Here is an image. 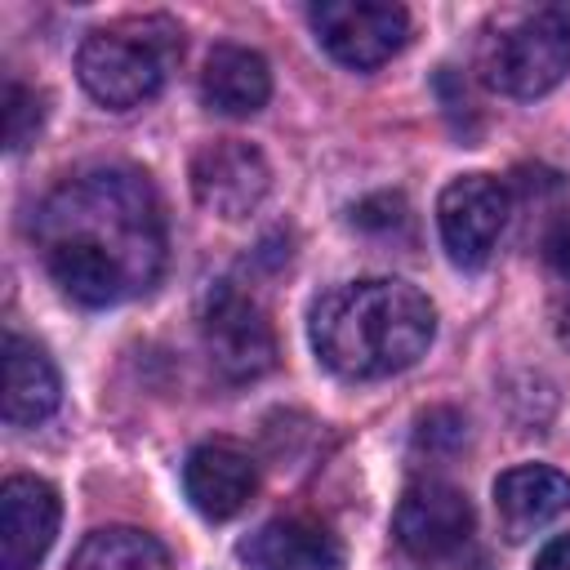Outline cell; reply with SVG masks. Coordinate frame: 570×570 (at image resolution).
<instances>
[{
    "mask_svg": "<svg viewBox=\"0 0 570 570\" xmlns=\"http://www.w3.org/2000/svg\"><path fill=\"white\" fill-rule=\"evenodd\" d=\"M183 58V27L169 13H129L94 27L76 49V76L107 111L142 107L160 94L174 62Z\"/></svg>",
    "mask_w": 570,
    "mask_h": 570,
    "instance_id": "3",
    "label": "cell"
},
{
    "mask_svg": "<svg viewBox=\"0 0 570 570\" xmlns=\"http://www.w3.org/2000/svg\"><path fill=\"white\" fill-rule=\"evenodd\" d=\"M570 71V18L557 9L521 13L481 40V80L508 98H539Z\"/></svg>",
    "mask_w": 570,
    "mask_h": 570,
    "instance_id": "4",
    "label": "cell"
},
{
    "mask_svg": "<svg viewBox=\"0 0 570 570\" xmlns=\"http://www.w3.org/2000/svg\"><path fill=\"white\" fill-rule=\"evenodd\" d=\"M534 570H570V534H557L552 543L539 548Z\"/></svg>",
    "mask_w": 570,
    "mask_h": 570,
    "instance_id": "21",
    "label": "cell"
},
{
    "mask_svg": "<svg viewBox=\"0 0 570 570\" xmlns=\"http://www.w3.org/2000/svg\"><path fill=\"white\" fill-rule=\"evenodd\" d=\"M272 187L267 156L240 138H214L191 156V196L214 218H249Z\"/></svg>",
    "mask_w": 570,
    "mask_h": 570,
    "instance_id": "8",
    "label": "cell"
},
{
    "mask_svg": "<svg viewBox=\"0 0 570 570\" xmlns=\"http://www.w3.org/2000/svg\"><path fill=\"white\" fill-rule=\"evenodd\" d=\"M463 432L468 423L454 414V410H432L419 419V432H414V445L428 450V454H454L463 445Z\"/></svg>",
    "mask_w": 570,
    "mask_h": 570,
    "instance_id": "19",
    "label": "cell"
},
{
    "mask_svg": "<svg viewBox=\"0 0 570 570\" xmlns=\"http://www.w3.org/2000/svg\"><path fill=\"white\" fill-rule=\"evenodd\" d=\"M67 570H169V552L160 539L134 525H107L85 534Z\"/></svg>",
    "mask_w": 570,
    "mask_h": 570,
    "instance_id": "16",
    "label": "cell"
},
{
    "mask_svg": "<svg viewBox=\"0 0 570 570\" xmlns=\"http://www.w3.org/2000/svg\"><path fill=\"white\" fill-rule=\"evenodd\" d=\"M200 98L218 116H254L272 98L267 58L245 45H214L200 71Z\"/></svg>",
    "mask_w": 570,
    "mask_h": 570,
    "instance_id": "15",
    "label": "cell"
},
{
    "mask_svg": "<svg viewBox=\"0 0 570 570\" xmlns=\"http://www.w3.org/2000/svg\"><path fill=\"white\" fill-rule=\"evenodd\" d=\"M200 343L227 383H254L276 365V334L254 294L218 281L200 298Z\"/></svg>",
    "mask_w": 570,
    "mask_h": 570,
    "instance_id": "5",
    "label": "cell"
},
{
    "mask_svg": "<svg viewBox=\"0 0 570 570\" xmlns=\"http://www.w3.org/2000/svg\"><path fill=\"white\" fill-rule=\"evenodd\" d=\"M245 570H343V539L312 517H276L258 525L240 548Z\"/></svg>",
    "mask_w": 570,
    "mask_h": 570,
    "instance_id": "12",
    "label": "cell"
},
{
    "mask_svg": "<svg viewBox=\"0 0 570 570\" xmlns=\"http://www.w3.org/2000/svg\"><path fill=\"white\" fill-rule=\"evenodd\" d=\"M352 227H361L379 240H387V236L396 240L401 232H410V205H405L401 191H379V196H370L352 209Z\"/></svg>",
    "mask_w": 570,
    "mask_h": 570,
    "instance_id": "18",
    "label": "cell"
},
{
    "mask_svg": "<svg viewBox=\"0 0 570 570\" xmlns=\"http://www.w3.org/2000/svg\"><path fill=\"white\" fill-rule=\"evenodd\" d=\"M543 263L570 289V209L548 223V232H543Z\"/></svg>",
    "mask_w": 570,
    "mask_h": 570,
    "instance_id": "20",
    "label": "cell"
},
{
    "mask_svg": "<svg viewBox=\"0 0 570 570\" xmlns=\"http://www.w3.org/2000/svg\"><path fill=\"white\" fill-rule=\"evenodd\" d=\"M432 334L436 307L423 289L396 276L334 285L312 307V352L347 383H374L410 370L428 356Z\"/></svg>",
    "mask_w": 570,
    "mask_h": 570,
    "instance_id": "2",
    "label": "cell"
},
{
    "mask_svg": "<svg viewBox=\"0 0 570 570\" xmlns=\"http://www.w3.org/2000/svg\"><path fill=\"white\" fill-rule=\"evenodd\" d=\"M62 521L58 490L40 476H9L0 485V570H36L53 548Z\"/></svg>",
    "mask_w": 570,
    "mask_h": 570,
    "instance_id": "10",
    "label": "cell"
},
{
    "mask_svg": "<svg viewBox=\"0 0 570 570\" xmlns=\"http://www.w3.org/2000/svg\"><path fill=\"white\" fill-rule=\"evenodd\" d=\"M183 490L200 517L232 521L258 490V463L232 441H205L183 463Z\"/></svg>",
    "mask_w": 570,
    "mask_h": 570,
    "instance_id": "11",
    "label": "cell"
},
{
    "mask_svg": "<svg viewBox=\"0 0 570 570\" xmlns=\"http://www.w3.org/2000/svg\"><path fill=\"white\" fill-rule=\"evenodd\" d=\"M508 223V187L494 174H459L436 200L441 245L454 267H481Z\"/></svg>",
    "mask_w": 570,
    "mask_h": 570,
    "instance_id": "7",
    "label": "cell"
},
{
    "mask_svg": "<svg viewBox=\"0 0 570 570\" xmlns=\"http://www.w3.org/2000/svg\"><path fill=\"white\" fill-rule=\"evenodd\" d=\"M58 401H62V383L45 347L22 334H9L4 338V405H0L4 423L36 428L58 410Z\"/></svg>",
    "mask_w": 570,
    "mask_h": 570,
    "instance_id": "14",
    "label": "cell"
},
{
    "mask_svg": "<svg viewBox=\"0 0 570 570\" xmlns=\"http://www.w3.org/2000/svg\"><path fill=\"white\" fill-rule=\"evenodd\" d=\"M31 240L71 303L116 307L147 294L165 267V205L142 169L98 165L40 200Z\"/></svg>",
    "mask_w": 570,
    "mask_h": 570,
    "instance_id": "1",
    "label": "cell"
},
{
    "mask_svg": "<svg viewBox=\"0 0 570 570\" xmlns=\"http://www.w3.org/2000/svg\"><path fill=\"white\" fill-rule=\"evenodd\" d=\"M45 125V94L22 85V80H9L4 85V147L9 151H22Z\"/></svg>",
    "mask_w": 570,
    "mask_h": 570,
    "instance_id": "17",
    "label": "cell"
},
{
    "mask_svg": "<svg viewBox=\"0 0 570 570\" xmlns=\"http://www.w3.org/2000/svg\"><path fill=\"white\" fill-rule=\"evenodd\" d=\"M476 517H472V503L459 485L450 481H414L401 503H396V517H392V530H396V543L419 557V561H436V557H450L454 548L468 543Z\"/></svg>",
    "mask_w": 570,
    "mask_h": 570,
    "instance_id": "9",
    "label": "cell"
},
{
    "mask_svg": "<svg viewBox=\"0 0 570 570\" xmlns=\"http://www.w3.org/2000/svg\"><path fill=\"white\" fill-rule=\"evenodd\" d=\"M312 31L334 62L374 71L410 40V13L387 0H325L312 9Z\"/></svg>",
    "mask_w": 570,
    "mask_h": 570,
    "instance_id": "6",
    "label": "cell"
},
{
    "mask_svg": "<svg viewBox=\"0 0 570 570\" xmlns=\"http://www.w3.org/2000/svg\"><path fill=\"white\" fill-rule=\"evenodd\" d=\"M570 508V476L543 463H517L494 476V512L512 543L530 539Z\"/></svg>",
    "mask_w": 570,
    "mask_h": 570,
    "instance_id": "13",
    "label": "cell"
}]
</instances>
